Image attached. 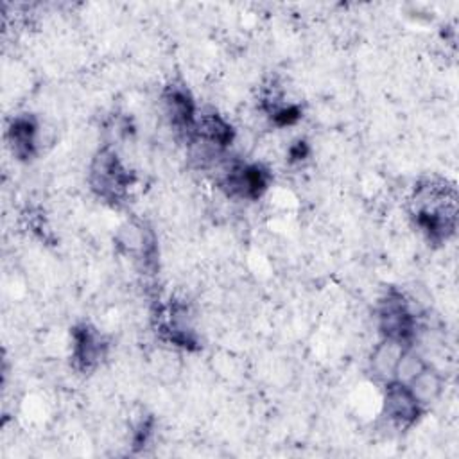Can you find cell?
<instances>
[{
    "mask_svg": "<svg viewBox=\"0 0 459 459\" xmlns=\"http://www.w3.org/2000/svg\"><path fill=\"white\" fill-rule=\"evenodd\" d=\"M131 183L133 179L127 169L111 147H102L95 152L90 165V186L99 197L118 203Z\"/></svg>",
    "mask_w": 459,
    "mask_h": 459,
    "instance_id": "obj_1",
    "label": "cell"
},
{
    "mask_svg": "<svg viewBox=\"0 0 459 459\" xmlns=\"http://www.w3.org/2000/svg\"><path fill=\"white\" fill-rule=\"evenodd\" d=\"M416 312L411 308V303L407 298L391 289L378 305L377 310V325L378 332L382 337L389 339H398L405 344H412L416 337V328H418V319Z\"/></svg>",
    "mask_w": 459,
    "mask_h": 459,
    "instance_id": "obj_2",
    "label": "cell"
},
{
    "mask_svg": "<svg viewBox=\"0 0 459 459\" xmlns=\"http://www.w3.org/2000/svg\"><path fill=\"white\" fill-rule=\"evenodd\" d=\"M271 174L260 163H244L233 161L226 167L221 178V188L237 199L255 201L258 199L269 186Z\"/></svg>",
    "mask_w": 459,
    "mask_h": 459,
    "instance_id": "obj_3",
    "label": "cell"
},
{
    "mask_svg": "<svg viewBox=\"0 0 459 459\" xmlns=\"http://www.w3.org/2000/svg\"><path fill=\"white\" fill-rule=\"evenodd\" d=\"M115 246L143 269L156 265V238L149 228L136 221H126L115 233Z\"/></svg>",
    "mask_w": 459,
    "mask_h": 459,
    "instance_id": "obj_4",
    "label": "cell"
},
{
    "mask_svg": "<svg viewBox=\"0 0 459 459\" xmlns=\"http://www.w3.org/2000/svg\"><path fill=\"white\" fill-rule=\"evenodd\" d=\"M163 111L169 118V124L181 134L194 138L197 124V106L185 84L170 82L161 95Z\"/></svg>",
    "mask_w": 459,
    "mask_h": 459,
    "instance_id": "obj_5",
    "label": "cell"
},
{
    "mask_svg": "<svg viewBox=\"0 0 459 459\" xmlns=\"http://www.w3.org/2000/svg\"><path fill=\"white\" fill-rule=\"evenodd\" d=\"M384 416L398 429L412 427L425 411L412 396L407 384L389 380L384 385Z\"/></svg>",
    "mask_w": 459,
    "mask_h": 459,
    "instance_id": "obj_6",
    "label": "cell"
},
{
    "mask_svg": "<svg viewBox=\"0 0 459 459\" xmlns=\"http://www.w3.org/2000/svg\"><path fill=\"white\" fill-rule=\"evenodd\" d=\"M106 342L90 325L82 323L72 330V359L77 369L91 371L104 357Z\"/></svg>",
    "mask_w": 459,
    "mask_h": 459,
    "instance_id": "obj_7",
    "label": "cell"
},
{
    "mask_svg": "<svg viewBox=\"0 0 459 459\" xmlns=\"http://www.w3.org/2000/svg\"><path fill=\"white\" fill-rule=\"evenodd\" d=\"M233 138H235V129L222 115H219L215 109L199 111L195 133L192 138V140H197L195 143H201L212 149L213 152H217L231 145Z\"/></svg>",
    "mask_w": 459,
    "mask_h": 459,
    "instance_id": "obj_8",
    "label": "cell"
},
{
    "mask_svg": "<svg viewBox=\"0 0 459 459\" xmlns=\"http://www.w3.org/2000/svg\"><path fill=\"white\" fill-rule=\"evenodd\" d=\"M38 120L32 115H16L7 127V142L18 160H30L38 149Z\"/></svg>",
    "mask_w": 459,
    "mask_h": 459,
    "instance_id": "obj_9",
    "label": "cell"
},
{
    "mask_svg": "<svg viewBox=\"0 0 459 459\" xmlns=\"http://www.w3.org/2000/svg\"><path fill=\"white\" fill-rule=\"evenodd\" d=\"M407 346L409 344H405V342H402L398 339L382 337L380 342L375 346L371 357H369V369H371V373L378 380H382L384 384L393 380L396 366L400 362V357L403 355Z\"/></svg>",
    "mask_w": 459,
    "mask_h": 459,
    "instance_id": "obj_10",
    "label": "cell"
},
{
    "mask_svg": "<svg viewBox=\"0 0 459 459\" xmlns=\"http://www.w3.org/2000/svg\"><path fill=\"white\" fill-rule=\"evenodd\" d=\"M407 387L411 389L412 396L416 398V402L427 409L429 405H432L434 402L439 400V396L443 394L445 389V378L443 375L430 364H427L409 384Z\"/></svg>",
    "mask_w": 459,
    "mask_h": 459,
    "instance_id": "obj_11",
    "label": "cell"
},
{
    "mask_svg": "<svg viewBox=\"0 0 459 459\" xmlns=\"http://www.w3.org/2000/svg\"><path fill=\"white\" fill-rule=\"evenodd\" d=\"M427 364L429 362L425 360V357L414 346H407L403 355L400 357V362L396 366L393 380L402 382V384H409Z\"/></svg>",
    "mask_w": 459,
    "mask_h": 459,
    "instance_id": "obj_12",
    "label": "cell"
},
{
    "mask_svg": "<svg viewBox=\"0 0 459 459\" xmlns=\"http://www.w3.org/2000/svg\"><path fill=\"white\" fill-rule=\"evenodd\" d=\"M307 154H308V147H307V143L301 142V140L296 142V143H292L290 149H289L290 160H303Z\"/></svg>",
    "mask_w": 459,
    "mask_h": 459,
    "instance_id": "obj_13",
    "label": "cell"
}]
</instances>
